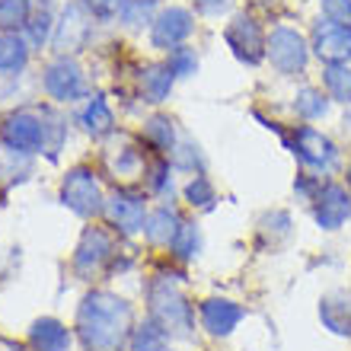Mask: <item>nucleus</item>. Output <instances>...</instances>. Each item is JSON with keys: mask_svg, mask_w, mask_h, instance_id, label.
Wrapping results in <instances>:
<instances>
[{"mask_svg": "<svg viewBox=\"0 0 351 351\" xmlns=\"http://www.w3.org/2000/svg\"><path fill=\"white\" fill-rule=\"evenodd\" d=\"M167 64H169V71L176 74V80H179V77L185 80V77L198 74V55H195V48H185V45L173 48L169 58H167Z\"/></svg>", "mask_w": 351, "mask_h": 351, "instance_id": "33", "label": "nucleus"}, {"mask_svg": "<svg viewBox=\"0 0 351 351\" xmlns=\"http://www.w3.org/2000/svg\"><path fill=\"white\" fill-rule=\"evenodd\" d=\"M0 141H3V147L16 150L23 157L42 154L45 150V119L32 109L10 112L7 119L0 121Z\"/></svg>", "mask_w": 351, "mask_h": 351, "instance_id": "4", "label": "nucleus"}, {"mask_svg": "<svg viewBox=\"0 0 351 351\" xmlns=\"http://www.w3.org/2000/svg\"><path fill=\"white\" fill-rule=\"evenodd\" d=\"M77 121H80V128H84L90 138H96V141L115 134V115H112L109 102L102 99V96H93L84 109H80Z\"/></svg>", "mask_w": 351, "mask_h": 351, "instance_id": "19", "label": "nucleus"}, {"mask_svg": "<svg viewBox=\"0 0 351 351\" xmlns=\"http://www.w3.org/2000/svg\"><path fill=\"white\" fill-rule=\"evenodd\" d=\"M144 141H147L150 147L157 150L160 157H169L176 150V125L173 119H167V115H154V119L144 125Z\"/></svg>", "mask_w": 351, "mask_h": 351, "instance_id": "24", "label": "nucleus"}, {"mask_svg": "<svg viewBox=\"0 0 351 351\" xmlns=\"http://www.w3.org/2000/svg\"><path fill=\"white\" fill-rule=\"evenodd\" d=\"M106 217L119 233L125 237H134V233L144 230L147 223V202L144 195L134 192V189H115V192L106 198Z\"/></svg>", "mask_w": 351, "mask_h": 351, "instance_id": "9", "label": "nucleus"}, {"mask_svg": "<svg viewBox=\"0 0 351 351\" xmlns=\"http://www.w3.org/2000/svg\"><path fill=\"white\" fill-rule=\"evenodd\" d=\"M195 7L202 10V13H208V16H214V13H223V10L230 7V0H195Z\"/></svg>", "mask_w": 351, "mask_h": 351, "instance_id": "38", "label": "nucleus"}, {"mask_svg": "<svg viewBox=\"0 0 351 351\" xmlns=\"http://www.w3.org/2000/svg\"><path fill=\"white\" fill-rule=\"evenodd\" d=\"M42 86L55 102H77L86 93L84 67L77 64L71 55H58L42 74Z\"/></svg>", "mask_w": 351, "mask_h": 351, "instance_id": "7", "label": "nucleus"}, {"mask_svg": "<svg viewBox=\"0 0 351 351\" xmlns=\"http://www.w3.org/2000/svg\"><path fill=\"white\" fill-rule=\"evenodd\" d=\"M345 179H348V189H351V160H348V169H345Z\"/></svg>", "mask_w": 351, "mask_h": 351, "instance_id": "39", "label": "nucleus"}, {"mask_svg": "<svg viewBox=\"0 0 351 351\" xmlns=\"http://www.w3.org/2000/svg\"><path fill=\"white\" fill-rule=\"evenodd\" d=\"M134 329V310L112 291H90L77 306V335L86 351H121Z\"/></svg>", "mask_w": 351, "mask_h": 351, "instance_id": "1", "label": "nucleus"}, {"mask_svg": "<svg viewBox=\"0 0 351 351\" xmlns=\"http://www.w3.org/2000/svg\"><path fill=\"white\" fill-rule=\"evenodd\" d=\"M147 304H150V319L160 323L173 339H185L195 329V313L192 304L185 300L182 287L173 275H157L147 287Z\"/></svg>", "mask_w": 351, "mask_h": 351, "instance_id": "2", "label": "nucleus"}, {"mask_svg": "<svg viewBox=\"0 0 351 351\" xmlns=\"http://www.w3.org/2000/svg\"><path fill=\"white\" fill-rule=\"evenodd\" d=\"M154 3H157V0H154Z\"/></svg>", "mask_w": 351, "mask_h": 351, "instance_id": "40", "label": "nucleus"}, {"mask_svg": "<svg viewBox=\"0 0 351 351\" xmlns=\"http://www.w3.org/2000/svg\"><path fill=\"white\" fill-rule=\"evenodd\" d=\"M169 250H173V256L179 262H192L195 256H198V250H202V233H198V227L185 221L182 230H179V237L173 240V246H169Z\"/></svg>", "mask_w": 351, "mask_h": 351, "instance_id": "30", "label": "nucleus"}, {"mask_svg": "<svg viewBox=\"0 0 351 351\" xmlns=\"http://www.w3.org/2000/svg\"><path fill=\"white\" fill-rule=\"evenodd\" d=\"M182 217H179V211L176 208H169V204H160V208H154V211L147 214V223H144V237H147L150 246H173V240L179 237V230H182Z\"/></svg>", "mask_w": 351, "mask_h": 351, "instance_id": "18", "label": "nucleus"}, {"mask_svg": "<svg viewBox=\"0 0 351 351\" xmlns=\"http://www.w3.org/2000/svg\"><path fill=\"white\" fill-rule=\"evenodd\" d=\"M319 189H323V182H319L316 176H310V173H300V176H297L294 192H297V198H300V202H313L316 195H319Z\"/></svg>", "mask_w": 351, "mask_h": 351, "instance_id": "37", "label": "nucleus"}, {"mask_svg": "<svg viewBox=\"0 0 351 351\" xmlns=\"http://www.w3.org/2000/svg\"><path fill=\"white\" fill-rule=\"evenodd\" d=\"M323 86H326V96H329V99L351 106V67L348 64H326Z\"/></svg>", "mask_w": 351, "mask_h": 351, "instance_id": "26", "label": "nucleus"}, {"mask_svg": "<svg viewBox=\"0 0 351 351\" xmlns=\"http://www.w3.org/2000/svg\"><path fill=\"white\" fill-rule=\"evenodd\" d=\"M195 19L185 7H167L150 19V45L160 51H173L192 36Z\"/></svg>", "mask_w": 351, "mask_h": 351, "instance_id": "12", "label": "nucleus"}, {"mask_svg": "<svg viewBox=\"0 0 351 351\" xmlns=\"http://www.w3.org/2000/svg\"><path fill=\"white\" fill-rule=\"evenodd\" d=\"M90 36H93V13L84 7V0H77V3L64 7V13H61L55 26V36H51V45H55L58 55L74 58L77 51L86 48Z\"/></svg>", "mask_w": 351, "mask_h": 351, "instance_id": "6", "label": "nucleus"}, {"mask_svg": "<svg viewBox=\"0 0 351 351\" xmlns=\"http://www.w3.org/2000/svg\"><path fill=\"white\" fill-rule=\"evenodd\" d=\"M128 345L131 351H169L173 348V335L160 323H154V319H144V323H138L131 329Z\"/></svg>", "mask_w": 351, "mask_h": 351, "instance_id": "23", "label": "nucleus"}, {"mask_svg": "<svg viewBox=\"0 0 351 351\" xmlns=\"http://www.w3.org/2000/svg\"><path fill=\"white\" fill-rule=\"evenodd\" d=\"M294 112L306 121L326 119V112H329V96H326L323 90H316V86H304V90H297V96H294Z\"/></svg>", "mask_w": 351, "mask_h": 351, "instance_id": "25", "label": "nucleus"}, {"mask_svg": "<svg viewBox=\"0 0 351 351\" xmlns=\"http://www.w3.org/2000/svg\"><path fill=\"white\" fill-rule=\"evenodd\" d=\"M223 42L233 51V58L243 61V64H259L262 58H265L268 38L262 36L259 23L252 16H233L227 23V29H223Z\"/></svg>", "mask_w": 351, "mask_h": 351, "instance_id": "11", "label": "nucleus"}, {"mask_svg": "<svg viewBox=\"0 0 351 351\" xmlns=\"http://www.w3.org/2000/svg\"><path fill=\"white\" fill-rule=\"evenodd\" d=\"M112 252H115L112 233L106 227H86L74 252V275L84 278V281L96 278L102 271V265L112 259Z\"/></svg>", "mask_w": 351, "mask_h": 351, "instance_id": "10", "label": "nucleus"}, {"mask_svg": "<svg viewBox=\"0 0 351 351\" xmlns=\"http://www.w3.org/2000/svg\"><path fill=\"white\" fill-rule=\"evenodd\" d=\"M32 16L29 0H0V32H23Z\"/></svg>", "mask_w": 351, "mask_h": 351, "instance_id": "28", "label": "nucleus"}, {"mask_svg": "<svg viewBox=\"0 0 351 351\" xmlns=\"http://www.w3.org/2000/svg\"><path fill=\"white\" fill-rule=\"evenodd\" d=\"M316 58L323 64H348L351 61V29L335 26V23H319L313 29V45Z\"/></svg>", "mask_w": 351, "mask_h": 351, "instance_id": "15", "label": "nucleus"}, {"mask_svg": "<svg viewBox=\"0 0 351 351\" xmlns=\"http://www.w3.org/2000/svg\"><path fill=\"white\" fill-rule=\"evenodd\" d=\"M265 58L281 77H297L304 74L306 61H310V45H306V38L297 29L278 26L271 29V36L265 42Z\"/></svg>", "mask_w": 351, "mask_h": 351, "instance_id": "5", "label": "nucleus"}, {"mask_svg": "<svg viewBox=\"0 0 351 351\" xmlns=\"http://www.w3.org/2000/svg\"><path fill=\"white\" fill-rule=\"evenodd\" d=\"M351 217V195L339 182H323L319 195L313 198V221L323 230H339Z\"/></svg>", "mask_w": 351, "mask_h": 351, "instance_id": "14", "label": "nucleus"}, {"mask_svg": "<svg viewBox=\"0 0 351 351\" xmlns=\"http://www.w3.org/2000/svg\"><path fill=\"white\" fill-rule=\"evenodd\" d=\"M319 323L332 335L351 339V297L345 291H329L319 300Z\"/></svg>", "mask_w": 351, "mask_h": 351, "instance_id": "17", "label": "nucleus"}, {"mask_svg": "<svg viewBox=\"0 0 351 351\" xmlns=\"http://www.w3.org/2000/svg\"><path fill=\"white\" fill-rule=\"evenodd\" d=\"M128 0H84V7L93 13V19H115L121 16Z\"/></svg>", "mask_w": 351, "mask_h": 351, "instance_id": "35", "label": "nucleus"}, {"mask_svg": "<svg viewBox=\"0 0 351 351\" xmlns=\"http://www.w3.org/2000/svg\"><path fill=\"white\" fill-rule=\"evenodd\" d=\"M61 204L71 208L77 217H99L106 211V195L90 167L67 169V176L61 179Z\"/></svg>", "mask_w": 351, "mask_h": 351, "instance_id": "3", "label": "nucleus"}, {"mask_svg": "<svg viewBox=\"0 0 351 351\" xmlns=\"http://www.w3.org/2000/svg\"><path fill=\"white\" fill-rule=\"evenodd\" d=\"M150 7H154V0H128L125 10H121V19H125L128 26H141V23L147 19Z\"/></svg>", "mask_w": 351, "mask_h": 351, "instance_id": "36", "label": "nucleus"}, {"mask_svg": "<svg viewBox=\"0 0 351 351\" xmlns=\"http://www.w3.org/2000/svg\"><path fill=\"white\" fill-rule=\"evenodd\" d=\"M71 342H74L71 329L61 319H55V316H42V319H36L29 326L32 351H71Z\"/></svg>", "mask_w": 351, "mask_h": 351, "instance_id": "16", "label": "nucleus"}, {"mask_svg": "<svg viewBox=\"0 0 351 351\" xmlns=\"http://www.w3.org/2000/svg\"><path fill=\"white\" fill-rule=\"evenodd\" d=\"M173 84H176V74L169 71V64H150L141 71V93H144V99L160 106L163 99H169V93H173Z\"/></svg>", "mask_w": 351, "mask_h": 351, "instance_id": "21", "label": "nucleus"}, {"mask_svg": "<svg viewBox=\"0 0 351 351\" xmlns=\"http://www.w3.org/2000/svg\"><path fill=\"white\" fill-rule=\"evenodd\" d=\"M198 319H202V329L208 335L227 339V335L246 319V310H243L237 300H227V297H208V300H202V306H198Z\"/></svg>", "mask_w": 351, "mask_h": 351, "instance_id": "13", "label": "nucleus"}, {"mask_svg": "<svg viewBox=\"0 0 351 351\" xmlns=\"http://www.w3.org/2000/svg\"><path fill=\"white\" fill-rule=\"evenodd\" d=\"M185 202L192 204V208H198V211H211L214 202H217V192H214V185L208 176H192L189 179V185H185Z\"/></svg>", "mask_w": 351, "mask_h": 351, "instance_id": "29", "label": "nucleus"}, {"mask_svg": "<svg viewBox=\"0 0 351 351\" xmlns=\"http://www.w3.org/2000/svg\"><path fill=\"white\" fill-rule=\"evenodd\" d=\"M144 176H147V189L157 195H167L173 192V167H169V160H154L144 167Z\"/></svg>", "mask_w": 351, "mask_h": 351, "instance_id": "32", "label": "nucleus"}, {"mask_svg": "<svg viewBox=\"0 0 351 351\" xmlns=\"http://www.w3.org/2000/svg\"><path fill=\"white\" fill-rule=\"evenodd\" d=\"M29 64V42L23 32H0V77H16Z\"/></svg>", "mask_w": 351, "mask_h": 351, "instance_id": "20", "label": "nucleus"}, {"mask_svg": "<svg viewBox=\"0 0 351 351\" xmlns=\"http://www.w3.org/2000/svg\"><path fill=\"white\" fill-rule=\"evenodd\" d=\"M55 16H51V10L48 7H42V10H36L32 16H29V23H26V29H23V36H26V42H29V48H42L45 42H51V36H55Z\"/></svg>", "mask_w": 351, "mask_h": 351, "instance_id": "27", "label": "nucleus"}, {"mask_svg": "<svg viewBox=\"0 0 351 351\" xmlns=\"http://www.w3.org/2000/svg\"><path fill=\"white\" fill-rule=\"evenodd\" d=\"M173 157V167L176 169H185V173L198 176L204 169V157H202V147L192 144V141H182V144H176V150L169 154Z\"/></svg>", "mask_w": 351, "mask_h": 351, "instance_id": "31", "label": "nucleus"}, {"mask_svg": "<svg viewBox=\"0 0 351 351\" xmlns=\"http://www.w3.org/2000/svg\"><path fill=\"white\" fill-rule=\"evenodd\" d=\"M291 150H294V157L300 160L304 167L316 169V173H329V169L339 163V147L332 144V138H326L323 131L313 128V125L294 128Z\"/></svg>", "mask_w": 351, "mask_h": 351, "instance_id": "8", "label": "nucleus"}, {"mask_svg": "<svg viewBox=\"0 0 351 351\" xmlns=\"http://www.w3.org/2000/svg\"><path fill=\"white\" fill-rule=\"evenodd\" d=\"M323 16L335 26L351 29V0H323Z\"/></svg>", "mask_w": 351, "mask_h": 351, "instance_id": "34", "label": "nucleus"}, {"mask_svg": "<svg viewBox=\"0 0 351 351\" xmlns=\"http://www.w3.org/2000/svg\"><path fill=\"white\" fill-rule=\"evenodd\" d=\"M106 163H109L112 173L119 176H134L141 167H144V157H141V150L134 147V141L119 134L112 147H106Z\"/></svg>", "mask_w": 351, "mask_h": 351, "instance_id": "22", "label": "nucleus"}]
</instances>
